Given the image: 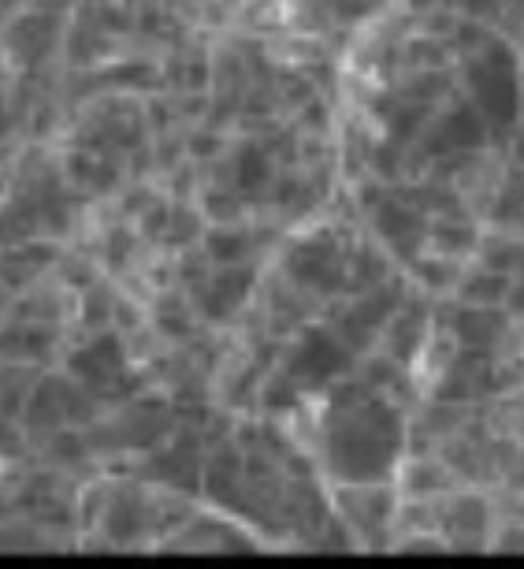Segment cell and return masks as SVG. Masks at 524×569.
Returning <instances> with one entry per match:
<instances>
[{"label": "cell", "mask_w": 524, "mask_h": 569, "mask_svg": "<svg viewBox=\"0 0 524 569\" xmlns=\"http://www.w3.org/2000/svg\"><path fill=\"white\" fill-rule=\"evenodd\" d=\"M402 450V417L383 398L342 395L328 421V462L342 480L372 484Z\"/></svg>", "instance_id": "6da1fadb"}, {"label": "cell", "mask_w": 524, "mask_h": 569, "mask_svg": "<svg viewBox=\"0 0 524 569\" xmlns=\"http://www.w3.org/2000/svg\"><path fill=\"white\" fill-rule=\"evenodd\" d=\"M290 276L298 279L302 287H313V291H339L342 287V265L339 253L324 235L313 242H305L298 250L290 253Z\"/></svg>", "instance_id": "277c9868"}, {"label": "cell", "mask_w": 524, "mask_h": 569, "mask_svg": "<svg viewBox=\"0 0 524 569\" xmlns=\"http://www.w3.org/2000/svg\"><path fill=\"white\" fill-rule=\"evenodd\" d=\"M0 134H4V105H0Z\"/></svg>", "instance_id": "7c38bea8"}, {"label": "cell", "mask_w": 524, "mask_h": 569, "mask_svg": "<svg viewBox=\"0 0 524 569\" xmlns=\"http://www.w3.org/2000/svg\"><path fill=\"white\" fill-rule=\"evenodd\" d=\"M53 346V331L34 328V324H12L0 331V354L4 358H45Z\"/></svg>", "instance_id": "8992f818"}, {"label": "cell", "mask_w": 524, "mask_h": 569, "mask_svg": "<svg viewBox=\"0 0 524 569\" xmlns=\"http://www.w3.org/2000/svg\"><path fill=\"white\" fill-rule=\"evenodd\" d=\"M249 287H253V272H246V268H242V272H223L209 291L201 294L205 317L223 320L227 313H235L238 305H242V298L249 294Z\"/></svg>", "instance_id": "5b68a950"}, {"label": "cell", "mask_w": 524, "mask_h": 569, "mask_svg": "<svg viewBox=\"0 0 524 569\" xmlns=\"http://www.w3.org/2000/svg\"><path fill=\"white\" fill-rule=\"evenodd\" d=\"M387 309H391V302H365V305H357L354 313L346 317V335L354 339L357 346H365L376 331H380L383 317H387Z\"/></svg>", "instance_id": "ba28073f"}, {"label": "cell", "mask_w": 524, "mask_h": 569, "mask_svg": "<svg viewBox=\"0 0 524 569\" xmlns=\"http://www.w3.org/2000/svg\"><path fill=\"white\" fill-rule=\"evenodd\" d=\"M458 335L465 346H476V350H484L491 346L502 335V317L495 313H484V309H472V313H461L458 317Z\"/></svg>", "instance_id": "52a82bcc"}, {"label": "cell", "mask_w": 524, "mask_h": 569, "mask_svg": "<svg viewBox=\"0 0 524 569\" xmlns=\"http://www.w3.org/2000/svg\"><path fill=\"white\" fill-rule=\"evenodd\" d=\"M350 369V346H342L331 331L313 328L302 335L298 350L290 354L287 372L294 380H305V384H328L335 376Z\"/></svg>", "instance_id": "3957f363"}, {"label": "cell", "mask_w": 524, "mask_h": 569, "mask_svg": "<svg viewBox=\"0 0 524 569\" xmlns=\"http://www.w3.org/2000/svg\"><path fill=\"white\" fill-rule=\"evenodd\" d=\"M209 250L216 261H235L238 253H242V239L238 235H212Z\"/></svg>", "instance_id": "30bf717a"}, {"label": "cell", "mask_w": 524, "mask_h": 569, "mask_svg": "<svg viewBox=\"0 0 524 569\" xmlns=\"http://www.w3.org/2000/svg\"><path fill=\"white\" fill-rule=\"evenodd\" d=\"M238 175H242V186H257L268 175V168H264V160L257 157V153H242V160H238Z\"/></svg>", "instance_id": "9c48e42d"}, {"label": "cell", "mask_w": 524, "mask_h": 569, "mask_svg": "<svg viewBox=\"0 0 524 569\" xmlns=\"http://www.w3.org/2000/svg\"><path fill=\"white\" fill-rule=\"evenodd\" d=\"M283 387L287 384H272V391H268V406H294V402H298V395H294V391H283Z\"/></svg>", "instance_id": "8fae6325"}, {"label": "cell", "mask_w": 524, "mask_h": 569, "mask_svg": "<svg viewBox=\"0 0 524 569\" xmlns=\"http://www.w3.org/2000/svg\"><path fill=\"white\" fill-rule=\"evenodd\" d=\"M71 376L97 395H116V387L127 384V358L116 335H97L90 346L71 354Z\"/></svg>", "instance_id": "7a4b0ae2"}]
</instances>
